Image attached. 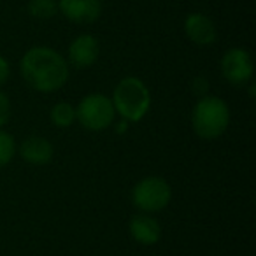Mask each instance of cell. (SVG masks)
Segmentation results:
<instances>
[{
	"label": "cell",
	"instance_id": "cell-1",
	"mask_svg": "<svg viewBox=\"0 0 256 256\" xmlns=\"http://www.w3.org/2000/svg\"><path fill=\"white\" fill-rule=\"evenodd\" d=\"M25 82L39 93H54L68 81V64L58 51L46 46L30 48L20 62Z\"/></svg>",
	"mask_w": 256,
	"mask_h": 256
},
{
	"label": "cell",
	"instance_id": "cell-2",
	"mask_svg": "<svg viewBox=\"0 0 256 256\" xmlns=\"http://www.w3.org/2000/svg\"><path fill=\"white\" fill-rule=\"evenodd\" d=\"M112 106L116 114L126 123H139L151 107V93L139 78H124L112 92Z\"/></svg>",
	"mask_w": 256,
	"mask_h": 256
},
{
	"label": "cell",
	"instance_id": "cell-3",
	"mask_svg": "<svg viewBox=\"0 0 256 256\" xmlns=\"http://www.w3.org/2000/svg\"><path fill=\"white\" fill-rule=\"evenodd\" d=\"M228 124H230V109L223 98L214 95L198 98L192 110V126L200 139H218L226 132Z\"/></svg>",
	"mask_w": 256,
	"mask_h": 256
},
{
	"label": "cell",
	"instance_id": "cell-4",
	"mask_svg": "<svg viewBox=\"0 0 256 256\" xmlns=\"http://www.w3.org/2000/svg\"><path fill=\"white\" fill-rule=\"evenodd\" d=\"M116 110L112 100L102 93H90L82 96L76 107V120L90 132H104L114 123Z\"/></svg>",
	"mask_w": 256,
	"mask_h": 256
},
{
	"label": "cell",
	"instance_id": "cell-5",
	"mask_svg": "<svg viewBox=\"0 0 256 256\" xmlns=\"http://www.w3.org/2000/svg\"><path fill=\"white\" fill-rule=\"evenodd\" d=\"M170 184L158 176L140 179L132 190V202L140 212H158L170 204Z\"/></svg>",
	"mask_w": 256,
	"mask_h": 256
},
{
	"label": "cell",
	"instance_id": "cell-6",
	"mask_svg": "<svg viewBox=\"0 0 256 256\" xmlns=\"http://www.w3.org/2000/svg\"><path fill=\"white\" fill-rule=\"evenodd\" d=\"M254 65L249 51L242 48H232L221 58V74L235 88H242L251 82Z\"/></svg>",
	"mask_w": 256,
	"mask_h": 256
},
{
	"label": "cell",
	"instance_id": "cell-7",
	"mask_svg": "<svg viewBox=\"0 0 256 256\" xmlns=\"http://www.w3.org/2000/svg\"><path fill=\"white\" fill-rule=\"evenodd\" d=\"M100 54V42L92 34H81L78 36L68 46L67 53V64L68 67H74L78 70L88 68L98 60Z\"/></svg>",
	"mask_w": 256,
	"mask_h": 256
},
{
	"label": "cell",
	"instance_id": "cell-8",
	"mask_svg": "<svg viewBox=\"0 0 256 256\" xmlns=\"http://www.w3.org/2000/svg\"><path fill=\"white\" fill-rule=\"evenodd\" d=\"M58 11L70 23L92 25L102 14V0H58Z\"/></svg>",
	"mask_w": 256,
	"mask_h": 256
},
{
	"label": "cell",
	"instance_id": "cell-9",
	"mask_svg": "<svg viewBox=\"0 0 256 256\" xmlns=\"http://www.w3.org/2000/svg\"><path fill=\"white\" fill-rule=\"evenodd\" d=\"M184 34L193 44L200 48L212 46L218 40V30L214 22L202 12H192L184 20Z\"/></svg>",
	"mask_w": 256,
	"mask_h": 256
},
{
	"label": "cell",
	"instance_id": "cell-10",
	"mask_svg": "<svg viewBox=\"0 0 256 256\" xmlns=\"http://www.w3.org/2000/svg\"><path fill=\"white\" fill-rule=\"evenodd\" d=\"M128 230H130L134 240L142 246H154L162 237L160 223L148 212H139L132 216L128 223Z\"/></svg>",
	"mask_w": 256,
	"mask_h": 256
},
{
	"label": "cell",
	"instance_id": "cell-11",
	"mask_svg": "<svg viewBox=\"0 0 256 256\" xmlns=\"http://www.w3.org/2000/svg\"><path fill=\"white\" fill-rule=\"evenodd\" d=\"M54 148L46 137L32 136L20 144V156L30 165H46L53 160Z\"/></svg>",
	"mask_w": 256,
	"mask_h": 256
},
{
	"label": "cell",
	"instance_id": "cell-12",
	"mask_svg": "<svg viewBox=\"0 0 256 256\" xmlns=\"http://www.w3.org/2000/svg\"><path fill=\"white\" fill-rule=\"evenodd\" d=\"M51 123L58 128H68L76 121V107L68 102H56L50 110Z\"/></svg>",
	"mask_w": 256,
	"mask_h": 256
},
{
	"label": "cell",
	"instance_id": "cell-13",
	"mask_svg": "<svg viewBox=\"0 0 256 256\" xmlns=\"http://www.w3.org/2000/svg\"><path fill=\"white\" fill-rule=\"evenodd\" d=\"M26 11L36 20H53L58 14V0H28Z\"/></svg>",
	"mask_w": 256,
	"mask_h": 256
},
{
	"label": "cell",
	"instance_id": "cell-14",
	"mask_svg": "<svg viewBox=\"0 0 256 256\" xmlns=\"http://www.w3.org/2000/svg\"><path fill=\"white\" fill-rule=\"evenodd\" d=\"M16 154V140L11 134L0 128V168H4L12 162Z\"/></svg>",
	"mask_w": 256,
	"mask_h": 256
},
{
	"label": "cell",
	"instance_id": "cell-15",
	"mask_svg": "<svg viewBox=\"0 0 256 256\" xmlns=\"http://www.w3.org/2000/svg\"><path fill=\"white\" fill-rule=\"evenodd\" d=\"M11 120V100L4 92H0V128L6 126Z\"/></svg>",
	"mask_w": 256,
	"mask_h": 256
},
{
	"label": "cell",
	"instance_id": "cell-16",
	"mask_svg": "<svg viewBox=\"0 0 256 256\" xmlns=\"http://www.w3.org/2000/svg\"><path fill=\"white\" fill-rule=\"evenodd\" d=\"M207 90H209V82H207V79L204 78V76H198V78L193 81V92L198 95V98H202V96H206Z\"/></svg>",
	"mask_w": 256,
	"mask_h": 256
},
{
	"label": "cell",
	"instance_id": "cell-17",
	"mask_svg": "<svg viewBox=\"0 0 256 256\" xmlns=\"http://www.w3.org/2000/svg\"><path fill=\"white\" fill-rule=\"evenodd\" d=\"M11 78V65L4 56H0V86H4Z\"/></svg>",
	"mask_w": 256,
	"mask_h": 256
}]
</instances>
